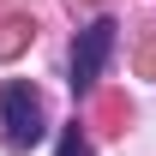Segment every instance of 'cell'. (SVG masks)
<instances>
[{
	"instance_id": "cell-1",
	"label": "cell",
	"mask_w": 156,
	"mask_h": 156,
	"mask_svg": "<svg viewBox=\"0 0 156 156\" xmlns=\"http://www.w3.org/2000/svg\"><path fill=\"white\" fill-rule=\"evenodd\" d=\"M42 138H48V120H42L36 84L6 78V84H0V144H6V150H30Z\"/></svg>"
},
{
	"instance_id": "cell-2",
	"label": "cell",
	"mask_w": 156,
	"mask_h": 156,
	"mask_svg": "<svg viewBox=\"0 0 156 156\" xmlns=\"http://www.w3.org/2000/svg\"><path fill=\"white\" fill-rule=\"evenodd\" d=\"M114 18H90L84 30H78L72 42V60H66V84H72V96H90L102 84V72H108V54H114Z\"/></svg>"
},
{
	"instance_id": "cell-3",
	"label": "cell",
	"mask_w": 156,
	"mask_h": 156,
	"mask_svg": "<svg viewBox=\"0 0 156 156\" xmlns=\"http://www.w3.org/2000/svg\"><path fill=\"white\" fill-rule=\"evenodd\" d=\"M54 156H96V150H90V138L78 132V126H60V138H54Z\"/></svg>"
}]
</instances>
